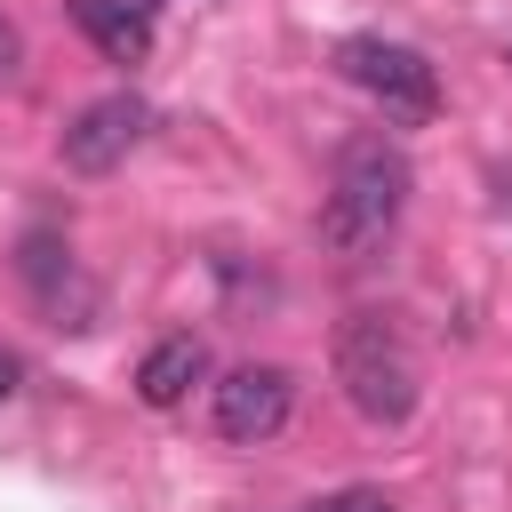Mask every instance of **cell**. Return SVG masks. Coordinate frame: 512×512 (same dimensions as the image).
Segmentation results:
<instances>
[{
	"label": "cell",
	"mask_w": 512,
	"mask_h": 512,
	"mask_svg": "<svg viewBox=\"0 0 512 512\" xmlns=\"http://www.w3.org/2000/svg\"><path fill=\"white\" fill-rule=\"evenodd\" d=\"M288 408H296V376L272 368V360H248V368H232L216 384V408L208 416H216V432L232 448H256V440H272L288 424Z\"/></svg>",
	"instance_id": "277c9868"
},
{
	"label": "cell",
	"mask_w": 512,
	"mask_h": 512,
	"mask_svg": "<svg viewBox=\"0 0 512 512\" xmlns=\"http://www.w3.org/2000/svg\"><path fill=\"white\" fill-rule=\"evenodd\" d=\"M336 72L384 104V120H432L440 112V72L408 48V40H384V32H352L336 40Z\"/></svg>",
	"instance_id": "3957f363"
},
{
	"label": "cell",
	"mask_w": 512,
	"mask_h": 512,
	"mask_svg": "<svg viewBox=\"0 0 512 512\" xmlns=\"http://www.w3.org/2000/svg\"><path fill=\"white\" fill-rule=\"evenodd\" d=\"M144 128H152V112H144V96H96L88 112H72V128H64V168L72 176H104V168H120L136 144H144Z\"/></svg>",
	"instance_id": "5b68a950"
},
{
	"label": "cell",
	"mask_w": 512,
	"mask_h": 512,
	"mask_svg": "<svg viewBox=\"0 0 512 512\" xmlns=\"http://www.w3.org/2000/svg\"><path fill=\"white\" fill-rule=\"evenodd\" d=\"M200 376H208V344L200 336H160L136 368V392H144V408H176Z\"/></svg>",
	"instance_id": "8992f818"
},
{
	"label": "cell",
	"mask_w": 512,
	"mask_h": 512,
	"mask_svg": "<svg viewBox=\"0 0 512 512\" xmlns=\"http://www.w3.org/2000/svg\"><path fill=\"white\" fill-rule=\"evenodd\" d=\"M400 208H408V152L392 136H352L336 152V184H328V208H320V248L360 264L368 248L392 240Z\"/></svg>",
	"instance_id": "6da1fadb"
},
{
	"label": "cell",
	"mask_w": 512,
	"mask_h": 512,
	"mask_svg": "<svg viewBox=\"0 0 512 512\" xmlns=\"http://www.w3.org/2000/svg\"><path fill=\"white\" fill-rule=\"evenodd\" d=\"M8 64H16V24L0 16V72H8Z\"/></svg>",
	"instance_id": "30bf717a"
},
{
	"label": "cell",
	"mask_w": 512,
	"mask_h": 512,
	"mask_svg": "<svg viewBox=\"0 0 512 512\" xmlns=\"http://www.w3.org/2000/svg\"><path fill=\"white\" fill-rule=\"evenodd\" d=\"M16 376H24V360H16V352H0V400L16 392Z\"/></svg>",
	"instance_id": "9c48e42d"
},
{
	"label": "cell",
	"mask_w": 512,
	"mask_h": 512,
	"mask_svg": "<svg viewBox=\"0 0 512 512\" xmlns=\"http://www.w3.org/2000/svg\"><path fill=\"white\" fill-rule=\"evenodd\" d=\"M336 384H344L352 416H368V424H408L416 416V384L424 376H416V352H408L392 312H344V328H336Z\"/></svg>",
	"instance_id": "7a4b0ae2"
},
{
	"label": "cell",
	"mask_w": 512,
	"mask_h": 512,
	"mask_svg": "<svg viewBox=\"0 0 512 512\" xmlns=\"http://www.w3.org/2000/svg\"><path fill=\"white\" fill-rule=\"evenodd\" d=\"M128 8H144V16H152V8H160V0H128Z\"/></svg>",
	"instance_id": "8fae6325"
},
{
	"label": "cell",
	"mask_w": 512,
	"mask_h": 512,
	"mask_svg": "<svg viewBox=\"0 0 512 512\" xmlns=\"http://www.w3.org/2000/svg\"><path fill=\"white\" fill-rule=\"evenodd\" d=\"M72 24L112 56V64H144L152 56V16L128 0H72Z\"/></svg>",
	"instance_id": "52a82bcc"
},
{
	"label": "cell",
	"mask_w": 512,
	"mask_h": 512,
	"mask_svg": "<svg viewBox=\"0 0 512 512\" xmlns=\"http://www.w3.org/2000/svg\"><path fill=\"white\" fill-rule=\"evenodd\" d=\"M312 512H392V504H384L376 488H336V496H320Z\"/></svg>",
	"instance_id": "ba28073f"
}]
</instances>
